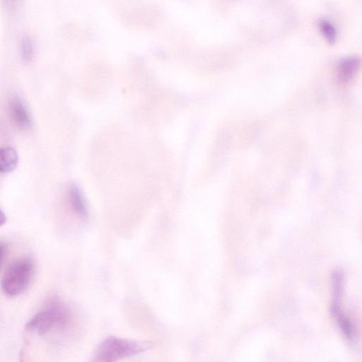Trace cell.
<instances>
[{
  "instance_id": "1",
  "label": "cell",
  "mask_w": 362,
  "mask_h": 362,
  "mask_svg": "<svg viewBox=\"0 0 362 362\" xmlns=\"http://www.w3.org/2000/svg\"><path fill=\"white\" fill-rule=\"evenodd\" d=\"M71 321V312L57 297H53L42 310L33 316L26 330L40 336L47 335L53 328H65Z\"/></svg>"
},
{
  "instance_id": "2",
  "label": "cell",
  "mask_w": 362,
  "mask_h": 362,
  "mask_svg": "<svg viewBox=\"0 0 362 362\" xmlns=\"http://www.w3.org/2000/svg\"><path fill=\"white\" fill-rule=\"evenodd\" d=\"M151 345L146 342L115 336L105 338L97 346L92 355V361L113 362L138 355Z\"/></svg>"
},
{
  "instance_id": "3",
  "label": "cell",
  "mask_w": 362,
  "mask_h": 362,
  "mask_svg": "<svg viewBox=\"0 0 362 362\" xmlns=\"http://www.w3.org/2000/svg\"><path fill=\"white\" fill-rule=\"evenodd\" d=\"M35 272L33 260L29 257L14 261L6 269L2 279V289L11 298L24 293L31 284Z\"/></svg>"
},
{
  "instance_id": "4",
  "label": "cell",
  "mask_w": 362,
  "mask_h": 362,
  "mask_svg": "<svg viewBox=\"0 0 362 362\" xmlns=\"http://www.w3.org/2000/svg\"><path fill=\"white\" fill-rule=\"evenodd\" d=\"M332 280L333 292L331 313L335 318L339 328L341 329L350 341H353L354 338V327L348 317L344 313L341 306L344 289V279L342 272H334Z\"/></svg>"
},
{
  "instance_id": "5",
  "label": "cell",
  "mask_w": 362,
  "mask_h": 362,
  "mask_svg": "<svg viewBox=\"0 0 362 362\" xmlns=\"http://www.w3.org/2000/svg\"><path fill=\"white\" fill-rule=\"evenodd\" d=\"M9 111L12 121L20 130L28 131L31 120L25 105L18 97L12 98L9 103Z\"/></svg>"
},
{
  "instance_id": "6",
  "label": "cell",
  "mask_w": 362,
  "mask_h": 362,
  "mask_svg": "<svg viewBox=\"0 0 362 362\" xmlns=\"http://www.w3.org/2000/svg\"><path fill=\"white\" fill-rule=\"evenodd\" d=\"M69 200L72 209L82 219H87L89 211L86 201L79 187L73 184L69 190Z\"/></svg>"
},
{
  "instance_id": "7",
  "label": "cell",
  "mask_w": 362,
  "mask_h": 362,
  "mask_svg": "<svg viewBox=\"0 0 362 362\" xmlns=\"http://www.w3.org/2000/svg\"><path fill=\"white\" fill-rule=\"evenodd\" d=\"M361 60L357 56L349 57L339 63L338 73L339 78L344 81L351 79L359 70Z\"/></svg>"
},
{
  "instance_id": "8",
  "label": "cell",
  "mask_w": 362,
  "mask_h": 362,
  "mask_svg": "<svg viewBox=\"0 0 362 362\" xmlns=\"http://www.w3.org/2000/svg\"><path fill=\"white\" fill-rule=\"evenodd\" d=\"M0 172L10 173L16 168L18 161V154L12 147H5L0 151Z\"/></svg>"
},
{
  "instance_id": "9",
  "label": "cell",
  "mask_w": 362,
  "mask_h": 362,
  "mask_svg": "<svg viewBox=\"0 0 362 362\" xmlns=\"http://www.w3.org/2000/svg\"><path fill=\"white\" fill-rule=\"evenodd\" d=\"M319 28L324 37L331 44H334L337 40V31L329 21L322 19L319 23Z\"/></svg>"
},
{
  "instance_id": "10",
  "label": "cell",
  "mask_w": 362,
  "mask_h": 362,
  "mask_svg": "<svg viewBox=\"0 0 362 362\" xmlns=\"http://www.w3.org/2000/svg\"><path fill=\"white\" fill-rule=\"evenodd\" d=\"M34 54V47L31 40L24 38L21 42V55L23 60L28 62L31 60Z\"/></svg>"
},
{
  "instance_id": "11",
  "label": "cell",
  "mask_w": 362,
  "mask_h": 362,
  "mask_svg": "<svg viewBox=\"0 0 362 362\" xmlns=\"http://www.w3.org/2000/svg\"><path fill=\"white\" fill-rule=\"evenodd\" d=\"M7 254H8V246L7 245L2 242H1V266H3L4 264L5 261L7 259Z\"/></svg>"
},
{
  "instance_id": "12",
  "label": "cell",
  "mask_w": 362,
  "mask_h": 362,
  "mask_svg": "<svg viewBox=\"0 0 362 362\" xmlns=\"http://www.w3.org/2000/svg\"><path fill=\"white\" fill-rule=\"evenodd\" d=\"M8 1L12 7H16L18 5L21 0H8Z\"/></svg>"
}]
</instances>
